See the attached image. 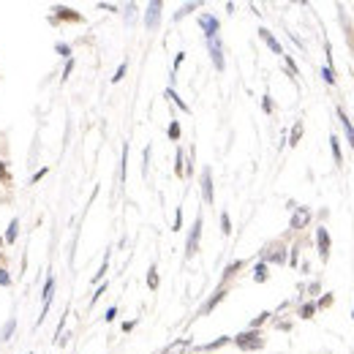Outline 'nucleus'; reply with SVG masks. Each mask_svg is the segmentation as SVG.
<instances>
[{
	"label": "nucleus",
	"instance_id": "f257e3e1",
	"mask_svg": "<svg viewBox=\"0 0 354 354\" xmlns=\"http://www.w3.org/2000/svg\"><path fill=\"white\" fill-rule=\"evenodd\" d=\"M234 343H237L240 349L251 351V349H262L264 340H262V335H259L256 330H248V332H243V335H237V338H234Z\"/></svg>",
	"mask_w": 354,
	"mask_h": 354
},
{
	"label": "nucleus",
	"instance_id": "f03ea898",
	"mask_svg": "<svg viewBox=\"0 0 354 354\" xmlns=\"http://www.w3.org/2000/svg\"><path fill=\"white\" fill-rule=\"evenodd\" d=\"M199 234H202V218H196L194 229H191V237H188V245H185V256H194L199 251Z\"/></svg>",
	"mask_w": 354,
	"mask_h": 354
},
{
	"label": "nucleus",
	"instance_id": "7ed1b4c3",
	"mask_svg": "<svg viewBox=\"0 0 354 354\" xmlns=\"http://www.w3.org/2000/svg\"><path fill=\"white\" fill-rule=\"evenodd\" d=\"M199 25H202L204 36H207V41L218 36V20H215L213 14H202V17H199Z\"/></svg>",
	"mask_w": 354,
	"mask_h": 354
},
{
	"label": "nucleus",
	"instance_id": "20e7f679",
	"mask_svg": "<svg viewBox=\"0 0 354 354\" xmlns=\"http://www.w3.org/2000/svg\"><path fill=\"white\" fill-rule=\"evenodd\" d=\"M316 243H319V256L327 262V256H330V234H327V229H324V226L316 232Z\"/></svg>",
	"mask_w": 354,
	"mask_h": 354
},
{
	"label": "nucleus",
	"instance_id": "39448f33",
	"mask_svg": "<svg viewBox=\"0 0 354 354\" xmlns=\"http://www.w3.org/2000/svg\"><path fill=\"white\" fill-rule=\"evenodd\" d=\"M207 44H210V55H213V63H215V68H218V71H223V49H221L218 36H215V39H210Z\"/></svg>",
	"mask_w": 354,
	"mask_h": 354
},
{
	"label": "nucleus",
	"instance_id": "423d86ee",
	"mask_svg": "<svg viewBox=\"0 0 354 354\" xmlns=\"http://www.w3.org/2000/svg\"><path fill=\"white\" fill-rule=\"evenodd\" d=\"M310 221V210L308 207H297V213L291 215V229H302Z\"/></svg>",
	"mask_w": 354,
	"mask_h": 354
},
{
	"label": "nucleus",
	"instance_id": "0eeeda50",
	"mask_svg": "<svg viewBox=\"0 0 354 354\" xmlns=\"http://www.w3.org/2000/svg\"><path fill=\"white\" fill-rule=\"evenodd\" d=\"M158 17H161V3L155 0V3H150V6H147L145 25H147V28H155V25H158Z\"/></svg>",
	"mask_w": 354,
	"mask_h": 354
},
{
	"label": "nucleus",
	"instance_id": "6e6552de",
	"mask_svg": "<svg viewBox=\"0 0 354 354\" xmlns=\"http://www.w3.org/2000/svg\"><path fill=\"white\" fill-rule=\"evenodd\" d=\"M202 194H204V202L213 204V177H210V169L202 172Z\"/></svg>",
	"mask_w": 354,
	"mask_h": 354
},
{
	"label": "nucleus",
	"instance_id": "1a4fd4ad",
	"mask_svg": "<svg viewBox=\"0 0 354 354\" xmlns=\"http://www.w3.org/2000/svg\"><path fill=\"white\" fill-rule=\"evenodd\" d=\"M55 17H58V20H66V22H82V17H79L77 11L66 9V6H58V9H55Z\"/></svg>",
	"mask_w": 354,
	"mask_h": 354
},
{
	"label": "nucleus",
	"instance_id": "9d476101",
	"mask_svg": "<svg viewBox=\"0 0 354 354\" xmlns=\"http://www.w3.org/2000/svg\"><path fill=\"white\" fill-rule=\"evenodd\" d=\"M338 117H340V123H343V131H346V142L354 147V126H351V120L346 117V112L343 109H338Z\"/></svg>",
	"mask_w": 354,
	"mask_h": 354
},
{
	"label": "nucleus",
	"instance_id": "9b49d317",
	"mask_svg": "<svg viewBox=\"0 0 354 354\" xmlns=\"http://www.w3.org/2000/svg\"><path fill=\"white\" fill-rule=\"evenodd\" d=\"M259 36H262V39H264V44L270 47V49H272V52H275V55H283L281 44H278V41L272 39V33H270V30H264V28H262V30H259Z\"/></svg>",
	"mask_w": 354,
	"mask_h": 354
},
{
	"label": "nucleus",
	"instance_id": "f8f14e48",
	"mask_svg": "<svg viewBox=\"0 0 354 354\" xmlns=\"http://www.w3.org/2000/svg\"><path fill=\"white\" fill-rule=\"evenodd\" d=\"M223 294H226V289H218V291H215V294H213V300H207V302H204L202 313H210V310H213V308H215V305H218V302L223 300Z\"/></svg>",
	"mask_w": 354,
	"mask_h": 354
},
{
	"label": "nucleus",
	"instance_id": "ddd939ff",
	"mask_svg": "<svg viewBox=\"0 0 354 354\" xmlns=\"http://www.w3.org/2000/svg\"><path fill=\"white\" fill-rule=\"evenodd\" d=\"M17 229H20V221H17V218H11V223H9V232H6V243H14V240H17Z\"/></svg>",
	"mask_w": 354,
	"mask_h": 354
},
{
	"label": "nucleus",
	"instance_id": "4468645a",
	"mask_svg": "<svg viewBox=\"0 0 354 354\" xmlns=\"http://www.w3.org/2000/svg\"><path fill=\"white\" fill-rule=\"evenodd\" d=\"M17 330V319H14V316H11V319L9 321H6V327H3V332H0V340H9V335L11 332H14Z\"/></svg>",
	"mask_w": 354,
	"mask_h": 354
},
{
	"label": "nucleus",
	"instance_id": "2eb2a0df",
	"mask_svg": "<svg viewBox=\"0 0 354 354\" xmlns=\"http://www.w3.org/2000/svg\"><path fill=\"white\" fill-rule=\"evenodd\" d=\"M267 259H270V262H278V264H283V262H286V253H283V248H275V251H272V253H270V256H267Z\"/></svg>",
	"mask_w": 354,
	"mask_h": 354
},
{
	"label": "nucleus",
	"instance_id": "dca6fc26",
	"mask_svg": "<svg viewBox=\"0 0 354 354\" xmlns=\"http://www.w3.org/2000/svg\"><path fill=\"white\" fill-rule=\"evenodd\" d=\"M253 278H256L259 283L267 281V264H264V262H262V264H256V272H253Z\"/></svg>",
	"mask_w": 354,
	"mask_h": 354
},
{
	"label": "nucleus",
	"instance_id": "f3484780",
	"mask_svg": "<svg viewBox=\"0 0 354 354\" xmlns=\"http://www.w3.org/2000/svg\"><path fill=\"white\" fill-rule=\"evenodd\" d=\"M166 98H172V101H175V104H177V107H180V109H183V112H188V107H185V101H180V98H177V93H175V90H172V88H169V90H166Z\"/></svg>",
	"mask_w": 354,
	"mask_h": 354
},
{
	"label": "nucleus",
	"instance_id": "a211bd4d",
	"mask_svg": "<svg viewBox=\"0 0 354 354\" xmlns=\"http://www.w3.org/2000/svg\"><path fill=\"white\" fill-rule=\"evenodd\" d=\"M300 136H302V123H297V126L294 128H291V145H297V142H300Z\"/></svg>",
	"mask_w": 354,
	"mask_h": 354
},
{
	"label": "nucleus",
	"instance_id": "6ab92c4d",
	"mask_svg": "<svg viewBox=\"0 0 354 354\" xmlns=\"http://www.w3.org/2000/svg\"><path fill=\"white\" fill-rule=\"evenodd\" d=\"M221 232H223V234H232V221H229L226 213L221 215Z\"/></svg>",
	"mask_w": 354,
	"mask_h": 354
},
{
	"label": "nucleus",
	"instance_id": "aec40b11",
	"mask_svg": "<svg viewBox=\"0 0 354 354\" xmlns=\"http://www.w3.org/2000/svg\"><path fill=\"white\" fill-rule=\"evenodd\" d=\"M313 310H316V305H313V302H308V305L300 308V316H302V319H310V316H313Z\"/></svg>",
	"mask_w": 354,
	"mask_h": 354
},
{
	"label": "nucleus",
	"instance_id": "412c9836",
	"mask_svg": "<svg viewBox=\"0 0 354 354\" xmlns=\"http://www.w3.org/2000/svg\"><path fill=\"white\" fill-rule=\"evenodd\" d=\"M240 267H243V262H234V264H229V267H226V272H223V278H232L234 272L240 270Z\"/></svg>",
	"mask_w": 354,
	"mask_h": 354
},
{
	"label": "nucleus",
	"instance_id": "4be33fe9",
	"mask_svg": "<svg viewBox=\"0 0 354 354\" xmlns=\"http://www.w3.org/2000/svg\"><path fill=\"white\" fill-rule=\"evenodd\" d=\"M147 283H150V289L158 286V275H155V267H150V272H147Z\"/></svg>",
	"mask_w": 354,
	"mask_h": 354
},
{
	"label": "nucleus",
	"instance_id": "5701e85b",
	"mask_svg": "<svg viewBox=\"0 0 354 354\" xmlns=\"http://www.w3.org/2000/svg\"><path fill=\"white\" fill-rule=\"evenodd\" d=\"M332 155H335V164H340V145H338V139H335V136H332Z\"/></svg>",
	"mask_w": 354,
	"mask_h": 354
},
{
	"label": "nucleus",
	"instance_id": "b1692460",
	"mask_svg": "<svg viewBox=\"0 0 354 354\" xmlns=\"http://www.w3.org/2000/svg\"><path fill=\"white\" fill-rule=\"evenodd\" d=\"M169 139H180V123H172L169 126Z\"/></svg>",
	"mask_w": 354,
	"mask_h": 354
},
{
	"label": "nucleus",
	"instance_id": "393cba45",
	"mask_svg": "<svg viewBox=\"0 0 354 354\" xmlns=\"http://www.w3.org/2000/svg\"><path fill=\"white\" fill-rule=\"evenodd\" d=\"M226 340H229V338H218V340H213V343H207L204 349H207V351H213V349H218V346H223Z\"/></svg>",
	"mask_w": 354,
	"mask_h": 354
},
{
	"label": "nucleus",
	"instance_id": "a878e982",
	"mask_svg": "<svg viewBox=\"0 0 354 354\" xmlns=\"http://www.w3.org/2000/svg\"><path fill=\"white\" fill-rule=\"evenodd\" d=\"M175 172L183 177V150H177V164H175Z\"/></svg>",
	"mask_w": 354,
	"mask_h": 354
},
{
	"label": "nucleus",
	"instance_id": "bb28decb",
	"mask_svg": "<svg viewBox=\"0 0 354 354\" xmlns=\"http://www.w3.org/2000/svg\"><path fill=\"white\" fill-rule=\"evenodd\" d=\"M9 283H11V275L6 270H0V286H9Z\"/></svg>",
	"mask_w": 354,
	"mask_h": 354
},
{
	"label": "nucleus",
	"instance_id": "cd10ccee",
	"mask_svg": "<svg viewBox=\"0 0 354 354\" xmlns=\"http://www.w3.org/2000/svg\"><path fill=\"white\" fill-rule=\"evenodd\" d=\"M321 77H324V82H327V85H332V82H335V77H332L330 68H324V71H321Z\"/></svg>",
	"mask_w": 354,
	"mask_h": 354
},
{
	"label": "nucleus",
	"instance_id": "c85d7f7f",
	"mask_svg": "<svg viewBox=\"0 0 354 354\" xmlns=\"http://www.w3.org/2000/svg\"><path fill=\"white\" fill-rule=\"evenodd\" d=\"M267 316H270V313H259V316H256V319H253V321H251V327H253V330H256V327H259V324H262V321L267 319Z\"/></svg>",
	"mask_w": 354,
	"mask_h": 354
},
{
	"label": "nucleus",
	"instance_id": "c756f323",
	"mask_svg": "<svg viewBox=\"0 0 354 354\" xmlns=\"http://www.w3.org/2000/svg\"><path fill=\"white\" fill-rule=\"evenodd\" d=\"M123 74H126V63H123L120 68H117V74L112 77V82H120V79H123Z\"/></svg>",
	"mask_w": 354,
	"mask_h": 354
},
{
	"label": "nucleus",
	"instance_id": "7c9ffc66",
	"mask_svg": "<svg viewBox=\"0 0 354 354\" xmlns=\"http://www.w3.org/2000/svg\"><path fill=\"white\" fill-rule=\"evenodd\" d=\"M58 52H60V55H66V58H68V55H71V47H68V44H60V47H58Z\"/></svg>",
	"mask_w": 354,
	"mask_h": 354
},
{
	"label": "nucleus",
	"instance_id": "2f4dec72",
	"mask_svg": "<svg viewBox=\"0 0 354 354\" xmlns=\"http://www.w3.org/2000/svg\"><path fill=\"white\" fill-rule=\"evenodd\" d=\"M319 305H321V308L332 305V297H330V294H327V297H321V300H319Z\"/></svg>",
	"mask_w": 354,
	"mask_h": 354
},
{
	"label": "nucleus",
	"instance_id": "473e14b6",
	"mask_svg": "<svg viewBox=\"0 0 354 354\" xmlns=\"http://www.w3.org/2000/svg\"><path fill=\"white\" fill-rule=\"evenodd\" d=\"M115 316H117V308H109V310H107V316H104V319H107V321H112V319H115Z\"/></svg>",
	"mask_w": 354,
	"mask_h": 354
},
{
	"label": "nucleus",
	"instance_id": "72a5a7b5",
	"mask_svg": "<svg viewBox=\"0 0 354 354\" xmlns=\"http://www.w3.org/2000/svg\"><path fill=\"white\" fill-rule=\"evenodd\" d=\"M71 68H74V63H71V60H68V63H66V71H63V79L68 77V74H71Z\"/></svg>",
	"mask_w": 354,
	"mask_h": 354
}]
</instances>
